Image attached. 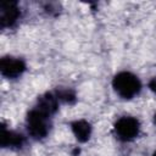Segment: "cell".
Returning <instances> with one entry per match:
<instances>
[{
  "mask_svg": "<svg viewBox=\"0 0 156 156\" xmlns=\"http://www.w3.org/2000/svg\"><path fill=\"white\" fill-rule=\"evenodd\" d=\"M51 115L33 106L26 116V127L28 135L34 140H41L48 136L51 128Z\"/></svg>",
  "mask_w": 156,
  "mask_h": 156,
  "instance_id": "1",
  "label": "cell"
},
{
  "mask_svg": "<svg viewBox=\"0 0 156 156\" xmlns=\"http://www.w3.org/2000/svg\"><path fill=\"white\" fill-rule=\"evenodd\" d=\"M112 88L119 98L124 100H132L140 94L143 84L139 77L134 73L129 71H121L113 77Z\"/></svg>",
  "mask_w": 156,
  "mask_h": 156,
  "instance_id": "2",
  "label": "cell"
},
{
  "mask_svg": "<svg viewBox=\"0 0 156 156\" xmlns=\"http://www.w3.org/2000/svg\"><path fill=\"white\" fill-rule=\"evenodd\" d=\"M113 130L121 141H132L140 133V122L136 117L122 116L115 122Z\"/></svg>",
  "mask_w": 156,
  "mask_h": 156,
  "instance_id": "3",
  "label": "cell"
},
{
  "mask_svg": "<svg viewBox=\"0 0 156 156\" xmlns=\"http://www.w3.org/2000/svg\"><path fill=\"white\" fill-rule=\"evenodd\" d=\"M27 69L26 62L15 56H2L0 58V72L1 76L7 79H16L20 78Z\"/></svg>",
  "mask_w": 156,
  "mask_h": 156,
  "instance_id": "4",
  "label": "cell"
},
{
  "mask_svg": "<svg viewBox=\"0 0 156 156\" xmlns=\"http://www.w3.org/2000/svg\"><path fill=\"white\" fill-rule=\"evenodd\" d=\"M21 17V9L17 1H1L0 26L2 29L12 28Z\"/></svg>",
  "mask_w": 156,
  "mask_h": 156,
  "instance_id": "5",
  "label": "cell"
},
{
  "mask_svg": "<svg viewBox=\"0 0 156 156\" xmlns=\"http://www.w3.org/2000/svg\"><path fill=\"white\" fill-rule=\"evenodd\" d=\"M26 143V138L23 134L9 129L4 124L0 130V145L4 149H21Z\"/></svg>",
  "mask_w": 156,
  "mask_h": 156,
  "instance_id": "6",
  "label": "cell"
},
{
  "mask_svg": "<svg viewBox=\"0 0 156 156\" xmlns=\"http://www.w3.org/2000/svg\"><path fill=\"white\" fill-rule=\"evenodd\" d=\"M71 130L79 143H87L93 133V127L87 119H76L71 122Z\"/></svg>",
  "mask_w": 156,
  "mask_h": 156,
  "instance_id": "7",
  "label": "cell"
},
{
  "mask_svg": "<svg viewBox=\"0 0 156 156\" xmlns=\"http://www.w3.org/2000/svg\"><path fill=\"white\" fill-rule=\"evenodd\" d=\"M55 95L60 102L67 104V105H73L77 101V95L74 90L71 88H60L55 91Z\"/></svg>",
  "mask_w": 156,
  "mask_h": 156,
  "instance_id": "8",
  "label": "cell"
},
{
  "mask_svg": "<svg viewBox=\"0 0 156 156\" xmlns=\"http://www.w3.org/2000/svg\"><path fill=\"white\" fill-rule=\"evenodd\" d=\"M147 85H149V89H150L154 94H156V76L150 79V82H149Z\"/></svg>",
  "mask_w": 156,
  "mask_h": 156,
  "instance_id": "9",
  "label": "cell"
},
{
  "mask_svg": "<svg viewBox=\"0 0 156 156\" xmlns=\"http://www.w3.org/2000/svg\"><path fill=\"white\" fill-rule=\"evenodd\" d=\"M154 123L156 124V112H155V115H154Z\"/></svg>",
  "mask_w": 156,
  "mask_h": 156,
  "instance_id": "10",
  "label": "cell"
},
{
  "mask_svg": "<svg viewBox=\"0 0 156 156\" xmlns=\"http://www.w3.org/2000/svg\"><path fill=\"white\" fill-rule=\"evenodd\" d=\"M151 156H156V150H155V151H154V154H152V155H151Z\"/></svg>",
  "mask_w": 156,
  "mask_h": 156,
  "instance_id": "11",
  "label": "cell"
}]
</instances>
